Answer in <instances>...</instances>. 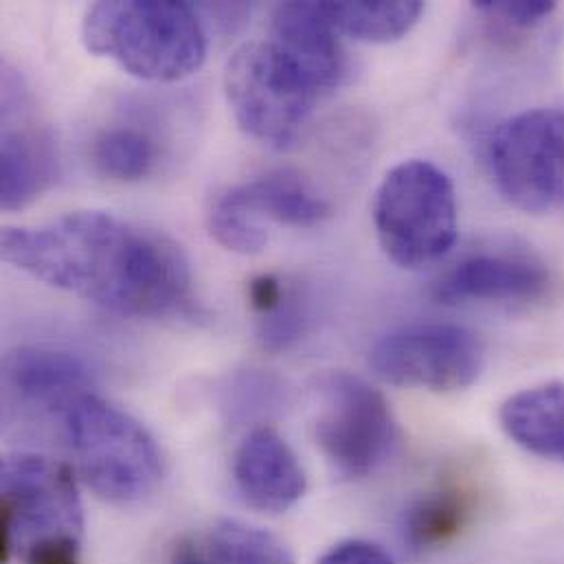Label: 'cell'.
Masks as SVG:
<instances>
[{"mask_svg":"<svg viewBox=\"0 0 564 564\" xmlns=\"http://www.w3.org/2000/svg\"><path fill=\"white\" fill-rule=\"evenodd\" d=\"M0 558L82 564L84 510L73 473L44 455L15 453L0 468Z\"/></svg>","mask_w":564,"mask_h":564,"instance_id":"3957f363","label":"cell"},{"mask_svg":"<svg viewBox=\"0 0 564 564\" xmlns=\"http://www.w3.org/2000/svg\"><path fill=\"white\" fill-rule=\"evenodd\" d=\"M207 225L220 247L240 256H258L269 245L267 227L234 198L231 189L214 196Z\"/></svg>","mask_w":564,"mask_h":564,"instance_id":"44dd1931","label":"cell"},{"mask_svg":"<svg viewBox=\"0 0 564 564\" xmlns=\"http://www.w3.org/2000/svg\"><path fill=\"white\" fill-rule=\"evenodd\" d=\"M234 477L249 506L280 514L301 501L305 473L282 435L271 426L253 429L236 451Z\"/></svg>","mask_w":564,"mask_h":564,"instance_id":"4fadbf2b","label":"cell"},{"mask_svg":"<svg viewBox=\"0 0 564 564\" xmlns=\"http://www.w3.org/2000/svg\"><path fill=\"white\" fill-rule=\"evenodd\" d=\"M225 93L238 126L273 148H290L301 137L318 97L269 40L231 55Z\"/></svg>","mask_w":564,"mask_h":564,"instance_id":"8992f818","label":"cell"},{"mask_svg":"<svg viewBox=\"0 0 564 564\" xmlns=\"http://www.w3.org/2000/svg\"><path fill=\"white\" fill-rule=\"evenodd\" d=\"M172 564H294V558L278 536L262 528L218 521L183 536L172 550Z\"/></svg>","mask_w":564,"mask_h":564,"instance_id":"e0dca14e","label":"cell"},{"mask_svg":"<svg viewBox=\"0 0 564 564\" xmlns=\"http://www.w3.org/2000/svg\"><path fill=\"white\" fill-rule=\"evenodd\" d=\"M64 420L79 473L99 499L132 506L154 495L163 455L139 420L95 393L77 400Z\"/></svg>","mask_w":564,"mask_h":564,"instance_id":"277c9868","label":"cell"},{"mask_svg":"<svg viewBox=\"0 0 564 564\" xmlns=\"http://www.w3.org/2000/svg\"><path fill=\"white\" fill-rule=\"evenodd\" d=\"M490 172L501 196L525 214L564 205V112L534 108L506 119L488 145Z\"/></svg>","mask_w":564,"mask_h":564,"instance_id":"52a82bcc","label":"cell"},{"mask_svg":"<svg viewBox=\"0 0 564 564\" xmlns=\"http://www.w3.org/2000/svg\"><path fill=\"white\" fill-rule=\"evenodd\" d=\"M26 99L4 77L0 139V203L7 212L31 205L51 185L55 172L53 141L26 112Z\"/></svg>","mask_w":564,"mask_h":564,"instance_id":"30bf717a","label":"cell"},{"mask_svg":"<svg viewBox=\"0 0 564 564\" xmlns=\"http://www.w3.org/2000/svg\"><path fill=\"white\" fill-rule=\"evenodd\" d=\"M7 387L26 404L66 413L77 400L93 393L88 365L57 347H20L4 358Z\"/></svg>","mask_w":564,"mask_h":564,"instance_id":"5bb4252c","label":"cell"},{"mask_svg":"<svg viewBox=\"0 0 564 564\" xmlns=\"http://www.w3.org/2000/svg\"><path fill=\"white\" fill-rule=\"evenodd\" d=\"M0 253L33 280L121 314H178L192 299V269L181 245L106 212L7 227Z\"/></svg>","mask_w":564,"mask_h":564,"instance_id":"6da1fadb","label":"cell"},{"mask_svg":"<svg viewBox=\"0 0 564 564\" xmlns=\"http://www.w3.org/2000/svg\"><path fill=\"white\" fill-rule=\"evenodd\" d=\"M288 294L290 292L285 290L282 280L275 275H260L249 283V303L262 316L278 312Z\"/></svg>","mask_w":564,"mask_h":564,"instance_id":"cb8c5ba5","label":"cell"},{"mask_svg":"<svg viewBox=\"0 0 564 564\" xmlns=\"http://www.w3.org/2000/svg\"><path fill=\"white\" fill-rule=\"evenodd\" d=\"M229 189L258 223L267 218L294 229H312L332 212L329 203L294 170H275Z\"/></svg>","mask_w":564,"mask_h":564,"instance_id":"2e32d148","label":"cell"},{"mask_svg":"<svg viewBox=\"0 0 564 564\" xmlns=\"http://www.w3.org/2000/svg\"><path fill=\"white\" fill-rule=\"evenodd\" d=\"M314 437L338 475L362 479L389 459L398 426L378 389L358 376L338 371L321 387Z\"/></svg>","mask_w":564,"mask_h":564,"instance_id":"ba28073f","label":"cell"},{"mask_svg":"<svg viewBox=\"0 0 564 564\" xmlns=\"http://www.w3.org/2000/svg\"><path fill=\"white\" fill-rule=\"evenodd\" d=\"M161 143L156 134L141 123H110L101 128L90 143L95 170L119 183H137L152 176L161 163Z\"/></svg>","mask_w":564,"mask_h":564,"instance_id":"ac0fdd59","label":"cell"},{"mask_svg":"<svg viewBox=\"0 0 564 564\" xmlns=\"http://www.w3.org/2000/svg\"><path fill=\"white\" fill-rule=\"evenodd\" d=\"M552 288L543 262L523 253H481L455 264L440 282L435 296L442 303H534Z\"/></svg>","mask_w":564,"mask_h":564,"instance_id":"7c38bea8","label":"cell"},{"mask_svg":"<svg viewBox=\"0 0 564 564\" xmlns=\"http://www.w3.org/2000/svg\"><path fill=\"white\" fill-rule=\"evenodd\" d=\"M318 564H395L378 545L367 541H345L332 547Z\"/></svg>","mask_w":564,"mask_h":564,"instance_id":"603a6c76","label":"cell"},{"mask_svg":"<svg viewBox=\"0 0 564 564\" xmlns=\"http://www.w3.org/2000/svg\"><path fill=\"white\" fill-rule=\"evenodd\" d=\"M457 196L451 176L411 159L387 172L373 198V227L384 256L415 271L442 260L457 240Z\"/></svg>","mask_w":564,"mask_h":564,"instance_id":"5b68a950","label":"cell"},{"mask_svg":"<svg viewBox=\"0 0 564 564\" xmlns=\"http://www.w3.org/2000/svg\"><path fill=\"white\" fill-rule=\"evenodd\" d=\"M86 48L143 82L172 84L194 75L207 57L198 11L176 0L95 2L82 24Z\"/></svg>","mask_w":564,"mask_h":564,"instance_id":"7a4b0ae2","label":"cell"},{"mask_svg":"<svg viewBox=\"0 0 564 564\" xmlns=\"http://www.w3.org/2000/svg\"><path fill=\"white\" fill-rule=\"evenodd\" d=\"M499 422L525 453L564 466V382H543L510 395L499 409Z\"/></svg>","mask_w":564,"mask_h":564,"instance_id":"9a60e30c","label":"cell"},{"mask_svg":"<svg viewBox=\"0 0 564 564\" xmlns=\"http://www.w3.org/2000/svg\"><path fill=\"white\" fill-rule=\"evenodd\" d=\"M321 7L338 33L376 44L404 37L424 13V2L420 0L321 2Z\"/></svg>","mask_w":564,"mask_h":564,"instance_id":"d6986e66","label":"cell"},{"mask_svg":"<svg viewBox=\"0 0 564 564\" xmlns=\"http://www.w3.org/2000/svg\"><path fill=\"white\" fill-rule=\"evenodd\" d=\"M269 42L316 95L338 88L347 75L345 48L321 2L280 4L273 11Z\"/></svg>","mask_w":564,"mask_h":564,"instance_id":"8fae6325","label":"cell"},{"mask_svg":"<svg viewBox=\"0 0 564 564\" xmlns=\"http://www.w3.org/2000/svg\"><path fill=\"white\" fill-rule=\"evenodd\" d=\"M552 0H477L475 9L512 29H534L543 24L554 11Z\"/></svg>","mask_w":564,"mask_h":564,"instance_id":"7402d4cb","label":"cell"},{"mask_svg":"<svg viewBox=\"0 0 564 564\" xmlns=\"http://www.w3.org/2000/svg\"><path fill=\"white\" fill-rule=\"evenodd\" d=\"M376 376L395 387L462 391L486 369V345L457 323H415L382 336L371 349Z\"/></svg>","mask_w":564,"mask_h":564,"instance_id":"9c48e42d","label":"cell"},{"mask_svg":"<svg viewBox=\"0 0 564 564\" xmlns=\"http://www.w3.org/2000/svg\"><path fill=\"white\" fill-rule=\"evenodd\" d=\"M473 501L462 488H440L417 499L404 517V541L417 550H435L453 541L468 523Z\"/></svg>","mask_w":564,"mask_h":564,"instance_id":"ffe728a7","label":"cell"}]
</instances>
